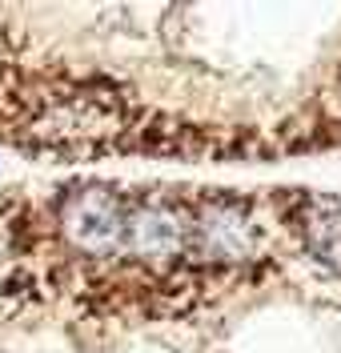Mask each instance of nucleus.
<instances>
[{"label":"nucleus","instance_id":"f257e3e1","mask_svg":"<svg viewBox=\"0 0 341 353\" xmlns=\"http://www.w3.org/2000/svg\"><path fill=\"white\" fill-rule=\"evenodd\" d=\"M125 209L129 205L116 197L113 189L81 185L61 201L56 221H61V233L72 249L105 257V253H116L121 241H125Z\"/></svg>","mask_w":341,"mask_h":353},{"label":"nucleus","instance_id":"f03ea898","mask_svg":"<svg viewBox=\"0 0 341 353\" xmlns=\"http://www.w3.org/2000/svg\"><path fill=\"white\" fill-rule=\"evenodd\" d=\"M133 257L145 261H173L189 253V213L173 209V205H129L125 209V241Z\"/></svg>","mask_w":341,"mask_h":353},{"label":"nucleus","instance_id":"7ed1b4c3","mask_svg":"<svg viewBox=\"0 0 341 353\" xmlns=\"http://www.w3.org/2000/svg\"><path fill=\"white\" fill-rule=\"evenodd\" d=\"M257 249V225L237 205H205L189 217V253L201 261H241Z\"/></svg>","mask_w":341,"mask_h":353},{"label":"nucleus","instance_id":"20e7f679","mask_svg":"<svg viewBox=\"0 0 341 353\" xmlns=\"http://www.w3.org/2000/svg\"><path fill=\"white\" fill-rule=\"evenodd\" d=\"M305 245L321 265L341 269V209L338 205H313L305 213Z\"/></svg>","mask_w":341,"mask_h":353}]
</instances>
